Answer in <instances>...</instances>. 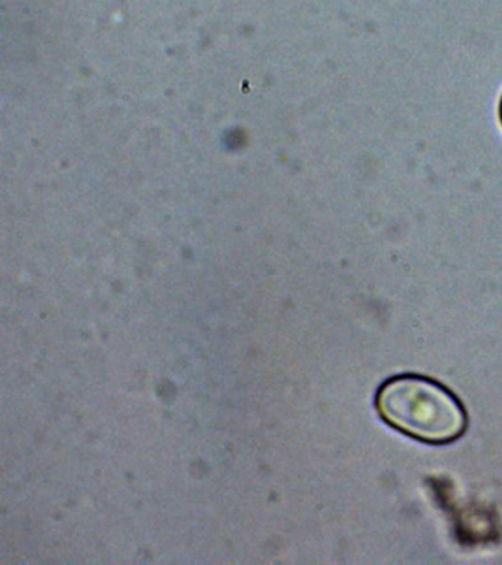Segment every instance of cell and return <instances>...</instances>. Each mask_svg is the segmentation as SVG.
Wrapping results in <instances>:
<instances>
[{
	"instance_id": "6da1fadb",
	"label": "cell",
	"mask_w": 502,
	"mask_h": 565,
	"mask_svg": "<svg viewBox=\"0 0 502 565\" xmlns=\"http://www.w3.org/2000/svg\"><path fill=\"white\" fill-rule=\"evenodd\" d=\"M378 417L404 436L426 445L442 446L467 430L464 405L444 384L418 374H399L377 388Z\"/></svg>"
},
{
	"instance_id": "7a4b0ae2",
	"label": "cell",
	"mask_w": 502,
	"mask_h": 565,
	"mask_svg": "<svg viewBox=\"0 0 502 565\" xmlns=\"http://www.w3.org/2000/svg\"><path fill=\"white\" fill-rule=\"evenodd\" d=\"M498 114H500V121H501V126H502V96H501L500 109H498Z\"/></svg>"
}]
</instances>
